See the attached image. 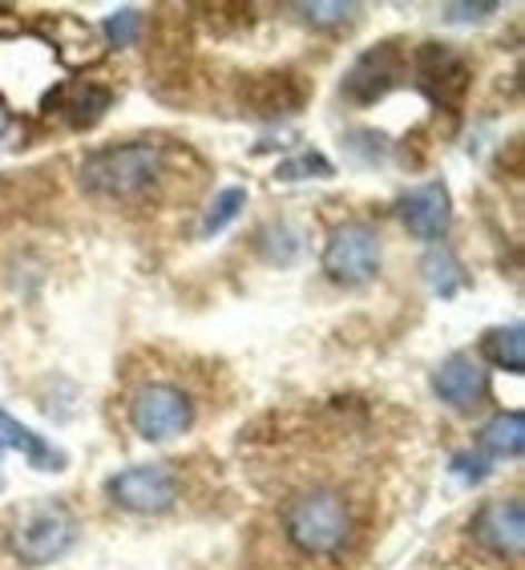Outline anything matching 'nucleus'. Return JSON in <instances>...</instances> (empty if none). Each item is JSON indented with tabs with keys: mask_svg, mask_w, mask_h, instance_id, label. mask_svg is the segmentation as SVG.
Listing matches in <instances>:
<instances>
[{
	"mask_svg": "<svg viewBox=\"0 0 525 570\" xmlns=\"http://www.w3.org/2000/svg\"><path fill=\"white\" fill-rule=\"evenodd\" d=\"M166 170V146L162 142H118L89 150L81 158V190L93 198H113V203H130L162 178Z\"/></svg>",
	"mask_w": 525,
	"mask_h": 570,
	"instance_id": "1",
	"label": "nucleus"
},
{
	"mask_svg": "<svg viewBox=\"0 0 525 570\" xmlns=\"http://www.w3.org/2000/svg\"><path fill=\"white\" fill-rule=\"evenodd\" d=\"M284 534L307 559H336L351 542V505L336 490H304L287 502Z\"/></svg>",
	"mask_w": 525,
	"mask_h": 570,
	"instance_id": "2",
	"label": "nucleus"
},
{
	"mask_svg": "<svg viewBox=\"0 0 525 570\" xmlns=\"http://www.w3.org/2000/svg\"><path fill=\"white\" fill-rule=\"evenodd\" d=\"M77 514L61 502H37L12 522L9 547L24 567H49L77 542Z\"/></svg>",
	"mask_w": 525,
	"mask_h": 570,
	"instance_id": "3",
	"label": "nucleus"
},
{
	"mask_svg": "<svg viewBox=\"0 0 525 570\" xmlns=\"http://www.w3.org/2000/svg\"><path fill=\"white\" fill-rule=\"evenodd\" d=\"M130 425L138 438L153 441V445L158 441H175L195 425V401L178 384L150 381L130 396Z\"/></svg>",
	"mask_w": 525,
	"mask_h": 570,
	"instance_id": "4",
	"label": "nucleus"
},
{
	"mask_svg": "<svg viewBox=\"0 0 525 570\" xmlns=\"http://www.w3.org/2000/svg\"><path fill=\"white\" fill-rule=\"evenodd\" d=\"M319 267L331 284L339 287H364L380 275V230L368 223H344L331 230V239L324 243Z\"/></svg>",
	"mask_w": 525,
	"mask_h": 570,
	"instance_id": "5",
	"label": "nucleus"
},
{
	"mask_svg": "<svg viewBox=\"0 0 525 570\" xmlns=\"http://www.w3.org/2000/svg\"><path fill=\"white\" fill-rule=\"evenodd\" d=\"M106 494H110L113 505H121L126 514H166L175 510L182 485H178L175 470L170 465H130V470L113 473L106 482Z\"/></svg>",
	"mask_w": 525,
	"mask_h": 570,
	"instance_id": "6",
	"label": "nucleus"
},
{
	"mask_svg": "<svg viewBox=\"0 0 525 570\" xmlns=\"http://www.w3.org/2000/svg\"><path fill=\"white\" fill-rule=\"evenodd\" d=\"M405 77H408V57L400 49V41H384L351 61V69L339 81V94L351 106H373V101L388 98Z\"/></svg>",
	"mask_w": 525,
	"mask_h": 570,
	"instance_id": "7",
	"label": "nucleus"
},
{
	"mask_svg": "<svg viewBox=\"0 0 525 570\" xmlns=\"http://www.w3.org/2000/svg\"><path fill=\"white\" fill-rule=\"evenodd\" d=\"M408 69L416 73V86L425 89L437 106L457 110L460 101H465V94H469V77H473L469 61L457 49H449V45H437V41L416 45Z\"/></svg>",
	"mask_w": 525,
	"mask_h": 570,
	"instance_id": "8",
	"label": "nucleus"
},
{
	"mask_svg": "<svg viewBox=\"0 0 525 570\" xmlns=\"http://www.w3.org/2000/svg\"><path fill=\"white\" fill-rule=\"evenodd\" d=\"M433 393L453 413H473L485 401V393H489V368L473 352H453L433 373Z\"/></svg>",
	"mask_w": 525,
	"mask_h": 570,
	"instance_id": "9",
	"label": "nucleus"
},
{
	"mask_svg": "<svg viewBox=\"0 0 525 570\" xmlns=\"http://www.w3.org/2000/svg\"><path fill=\"white\" fill-rule=\"evenodd\" d=\"M473 538L497 559H522L525 550V505L522 498H493L473 514Z\"/></svg>",
	"mask_w": 525,
	"mask_h": 570,
	"instance_id": "10",
	"label": "nucleus"
},
{
	"mask_svg": "<svg viewBox=\"0 0 525 570\" xmlns=\"http://www.w3.org/2000/svg\"><path fill=\"white\" fill-rule=\"evenodd\" d=\"M396 215L405 223V230L413 239L437 243L449 235L453 227V195L445 183H420L396 203Z\"/></svg>",
	"mask_w": 525,
	"mask_h": 570,
	"instance_id": "11",
	"label": "nucleus"
},
{
	"mask_svg": "<svg viewBox=\"0 0 525 570\" xmlns=\"http://www.w3.org/2000/svg\"><path fill=\"white\" fill-rule=\"evenodd\" d=\"M44 106H49L53 118L66 121L69 130H89V126H98V121L106 118V110L113 106V89L98 86V81H89V77H77V81L57 86Z\"/></svg>",
	"mask_w": 525,
	"mask_h": 570,
	"instance_id": "12",
	"label": "nucleus"
},
{
	"mask_svg": "<svg viewBox=\"0 0 525 570\" xmlns=\"http://www.w3.org/2000/svg\"><path fill=\"white\" fill-rule=\"evenodd\" d=\"M307 101V86L296 73H255L242 81V106L259 118H287Z\"/></svg>",
	"mask_w": 525,
	"mask_h": 570,
	"instance_id": "13",
	"label": "nucleus"
},
{
	"mask_svg": "<svg viewBox=\"0 0 525 570\" xmlns=\"http://www.w3.org/2000/svg\"><path fill=\"white\" fill-rule=\"evenodd\" d=\"M0 450L21 453V458L41 473H61L69 465L66 450H57L53 441H44L41 433H33L24 421L12 417L9 409H0Z\"/></svg>",
	"mask_w": 525,
	"mask_h": 570,
	"instance_id": "14",
	"label": "nucleus"
},
{
	"mask_svg": "<svg viewBox=\"0 0 525 570\" xmlns=\"http://www.w3.org/2000/svg\"><path fill=\"white\" fill-rule=\"evenodd\" d=\"M482 450L493 461H517L525 453V417L517 409L489 417V425L482 429Z\"/></svg>",
	"mask_w": 525,
	"mask_h": 570,
	"instance_id": "15",
	"label": "nucleus"
},
{
	"mask_svg": "<svg viewBox=\"0 0 525 570\" xmlns=\"http://www.w3.org/2000/svg\"><path fill=\"white\" fill-rule=\"evenodd\" d=\"M482 356L493 368H505V373H525V328L522 324H509V328H493L485 332Z\"/></svg>",
	"mask_w": 525,
	"mask_h": 570,
	"instance_id": "16",
	"label": "nucleus"
},
{
	"mask_svg": "<svg viewBox=\"0 0 525 570\" xmlns=\"http://www.w3.org/2000/svg\"><path fill=\"white\" fill-rule=\"evenodd\" d=\"M255 247H259V255L267 259V264L287 267V264H296L299 252H304V230H299L296 223H287V219L267 223V227L255 235Z\"/></svg>",
	"mask_w": 525,
	"mask_h": 570,
	"instance_id": "17",
	"label": "nucleus"
},
{
	"mask_svg": "<svg viewBox=\"0 0 525 570\" xmlns=\"http://www.w3.org/2000/svg\"><path fill=\"white\" fill-rule=\"evenodd\" d=\"M420 272H425V284L433 296L453 299L465 287V272H460V259L449 247H433V252L420 259Z\"/></svg>",
	"mask_w": 525,
	"mask_h": 570,
	"instance_id": "18",
	"label": "nucleus"
},
{
	"mask_svg": "<svg viewBox=\"0 0 525 570\" xmlns=\"http://www.w3.org/2000/svg\"><path fill=\"white\" fill-rule=\"evenodd\" d=\"M242 207H247V190L242 187H222L219 195L210 198V207L202 210V223H198V235L202 239H210V235H219V230H227L230 223L239 219Z\"/></svg>",
	"mask_w": 525,
	"mask_h": 570,
	"instance_id": "19",
	"label": "nucleus"
},
{
	"mask_svg": "<svg viewBox=\"0 0 525 570\" xmlns=\"http://www.w3.org/2000/svg\"><path fill=\"white\" fill-rule=\"evenodd\" d=\"M331 175H336V166L319 150H304V154H296V158H284V163L275 166V178H279V183H304V178H331Z\"/></svg>",
	"mask_w": 525,
	"mask_h": 570,
	"instance_id": "20",
	"label": "nucleus"
},
{
	"mask_svg": "<svg viewBox=\"0 0 525 570\" xmlns=\"http://www.w3.org/2000/svg\"><path fill=\"white\" fill-rule=\"evenodd\" d=\"M142 29H146L142 9H118V12H110V17H106V24H101L106 45H113V49H130V45H138Z\"/></svg>",
	"mask_w": 525,
	"mask_h": 570,
	"instance_id": "21",
	"label": "nucleus"
},
{
	"mask_svg": "<svg viewBox=\"0 0 525 570\" xmlns=\"http://www.w3.org/2000/svg\"><path fill=\"white\" fill-rule=\"evenodd\" d=\"M296 12L304 17L311 29H339V24H348L360 4H344V0H316V4H296Z\"/></svg>",
	"mask_w": 525,
	"mask_h": 570,
	"instance_id": "22",
	"label": "nucleus"
},
{
	"mask_svg": "<svg viewBox=\"0 0 525 570\" xmlns=\"http://www.w3.org/2000/svg\"><path fill=\"white\" fill-rule=\"evenodd\" d=\"M497 9H502V4H493V0H482V4H445V21H453V24L489 21Z\"/></svg>",
	"mask_w": 525,
	"mask_h": 570,
	"instance_id": "23",
	"label": "nucleus"
},
{
	"mask_svg": "<svg viewBox=\"0 0 525 570\" xmlns=\"http://www.w3.org/2000/svg\"><path fill=\"white\" fill-rule=\"evenodd\" d=\"M453 470L460 473V478H465V482H485V461L482 458H469V453H457V458H453Z\"/></svg>",
	"mask_w": 525,
	"mask_h": 570,
	"instance_id": "24",
	"label": "nucleus"
},
{
	"mask_svg": "<svg viewBox=\"0 0 525 570\" xmlns=\"http://www.w3.org/2000/svg\"><path fill=\"white\" fill-rule=\"evenodd\" d=\"M9 126H12V114H9V106H4V101H0V138H4V134H9Z\"/></svg>",
	"mask_w": 525,
	"mask_h": 570,
	"instance_id": "25",
	"label": "nucleus"
},
{
	"mask_svg": "<svg viewBox=\"0 0 525 570\" xmlns=\"http://www.w3.org/2000/svg\"><path fill=\"white\" fill-rule=\"evenodd\" d=\"M0 490H4V470H0Z\"/></svg>",
	"mask_w": 525,
	"mask_h": 570,
	"instance_id": "26",
	"label": "nucleus"
}]
</instances>
